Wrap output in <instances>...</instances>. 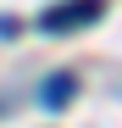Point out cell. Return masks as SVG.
Returning a JSON list of instances; mask_svg holds the SVG:
<instances>
[{
	"instance_id": "6da1fadb",
	"label": "cell",
	"mask_w": 122,
	"mask_h": 128,
	"mask_svg": "<svg viewBox=\"0 0 122 128\" xmlns=\"http://www.w3.org/2000/svg\"><path fill=\"white\" fill-rule=\"evenodd\" d=\"M100 6H106V0H61L56 11H39V28H45V34L83 28V22H94V17H100Z\"/></svg>"
},
{
	"instance_id": "7a4b0ae2",
	"label": "cell",
	"mask_w": 122,
	"mask_h": 128,
	"mask_svg": "<svg viewBox=\"0 0 122 128\" xmlns=\"http://www.w3.org/2000/svg\"><path fill=\"white\" fill-rule=\"evenodd\" d=\"M72 89H78L72 72H50L45 84H39V106H45V112H67V106H72Z\"/></svg>"
}]
</instances>
